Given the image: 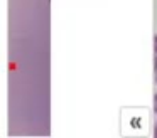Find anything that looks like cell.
<instances>
[{
	"instance_id": "cell-4",
	"label": "cell",
	"mask_w": 157,
	"mask_h": 138,
	"mask_svg": "<svg viewBox=\"0 0 157 138\" xmlns=\"http://www.w3.org/2000/svg\"><path fill=\"white\" fill-rule=\"evenodd\" d=\"M155 84H157V71H155Z\"/></svg>"
},
{
	"instance_id": "cell-5",
	"label": "cell",
	"mask_w": 157,
	"mask_h": 138,
	"mask_svg": "<svg viewBox=\"0 0 157 138\" xmlns=\"http://www.w3.org/2000/svg\"><path fill=\"white\" fill-rule=\"evenodd\" d=\"M155 136H157V125H155Z\"/></svg>"
},
{
	"instance_id": "cell-3",
	"label": "cell",
	"mask_w": 157,
	"mask_h": 138,
	"mask_svg": "<svg viewBox=\"0 0 157 138\" xmlns=\"http://www.w3.org/2000/svg\"><path fill=\"white\" fill-rule=\"evenodd\" d=\"M155 71H157V56H155Z\"/></svg>"
},
{
	"instance_id": "cell-2",
	"label": "cell",
	"mask_w": 157,
	"mask_h": 138,
	"mask_svg": "<svg viewBox=\"0 0 157 138\" xmlns=\"http://www.w3.org/2000/svg\"><path fill=\"white\" fill-rule=\"evenodd\" d=\"M154 50H155V54H157V34L154 35Z\"/></svg>"
},
{
	"instance_id": "cell-1",
	"label": "cell",
	"mask_w": 157,
	"mask_h": 138,
	"mask_svg": "<svg viewBox=\"0 0 157 138\" xmlns=\"http://www.w3.org/2000/svg\"><path fill=\"white\" fill-rule=\"evenodd\" d=\"M154 113H157V93L154 94Z\"/></svg>"
}]
</instances>
